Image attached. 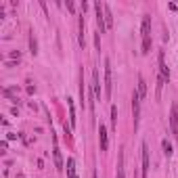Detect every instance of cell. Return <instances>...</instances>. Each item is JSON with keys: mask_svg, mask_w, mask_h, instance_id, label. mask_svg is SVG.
I'll list each match as a JSON object with an SVG mask.
<instances>
[{"mask_svg": "<svg viewBox=\"0 0 178 178\" xmlns=\"http://www.w3.org/2000/svg\"><path fill=\"white\" fill-rule=\"evenodd\" d=\"M84 29H86V21H84V13L80 15V46H84Z\"/></svg>", "mask_w": 178, "mask_h": 178, "instance_id": "5bb4252c", "label": "cell"}, {"mask_svg": "<svg viewBox=\"0 0 178 178\" xmlns=\"http://www.w3.org/2000/svg\"><path fill=\"white\" fill-rule=\"evenodd\" d=\"M161 147H164V153L168 155V157L174 153V151H172V145H170V140H168V138H164V140H161Z\"/></svg>", "mask_w": 178, "mask_h": 178, "instance_id": "2e32d148", "label": "cell"}, {"mask_svg": "<svg viewBox=\"0 0 178 178\" xmlns=\"http://www.w3.org/2000/svg\"><path fill=\"white\" fill-rule=\"evenodd\" d=\"M140 34H143V55L151 53V17L145 15L140 23Z\"/></svg>", "mask_w": 178, "mask_h": 178, "instance_id": "6da1fadb", "label": "cell"}, {"mask_svg": "<svg viewBox=\"0 0 178 178\" xmlns=\"http://www.w3.org/2000/svg\"><path fill=\"white\" fill-rule=\"evenodd\" d=\"M99 34H101V32H96V34H94V46L96 48H101V36H99Z\"/></svg>", "mask_w": 178, "mask_h": 178, "instance_id": "d6986e66", "label": "cell"}, {"mask_svg": "<svg viewBox=\"0 0 178 178\" xmlns=\"http://www.w3.org/2000/svg\"><path fill=\"white\" fill-rule=\"evenodd\" d=\"M67 107H69V122H71V128H74V126H75V109H74L71 99H67Z\"/></svg>", "mask_w": 178, "mask_h": 178, "instance_id": "9a60e30c", "label": "cell"}, {"mask_svg": "<svg viewBox=\"0 0 178 178\" xmlns=\"http://www.w3.org/2000/svg\"><path fill=\"white\" fill-rule=\"evenodd\" d=\"M103 13H105V25H107V29L113 25V17H111V11L107 4H103Z\"/></svg>", "mask_w": 178, "mask_h": 178, "instance_id": "7c38bea8", "label": "cell"}, {"mask_svg": "<svg viewBox=\"0 0 178 178\" xmlns=\"http://www.w3.org/2000/svg\"><path fill=\"white\" fill-rule=\"evenodd\" d=\"M170 128H172V134H174V138L178 140V103L172 105V113H170Z\"/></svg>", "mask_w": 178, "mask_h": 178, "instance_id": "3957f363", "label": "cell"}, {"mask_svg": "<svg viewBox=\"0 0 178 178\" xmlns=\"http://www.w3.org/2000/svg\"><path fill=\"white\" fill-rule=\"evenodd\" d=\"M11 57H13V59H17V61H19V57H21V53H19V50H15V53H11Z\"/></svg>", "mask_w": 178, "mask_h": 178, "instance_id": "44dd1931", "label": "cell"}, {"mask_svg": "<svg viewBox=\"0 0 178 178\" xmlns=\"http://www.w3.org/2000/svg\"><path fill=\"white\" fill-rule=\"evenodd\" d=\"M111 90H113V82H111V61L105 59V99H111Z\"/></svg>", "mask_w": 178, "mask_h": 178, "instance_id": "7a4b0ae2", "label": "cell"}, {"mask_svg": "<svg viewBox=\"0 0 178 178\" xmlns=\"http://www.w3.org/2000/svg\"><path fill=\"white\" fill-rule=\"evenodd\" d=\"M53 157H55V168L61 172V170H63V159H61V151L57 149V147L53 149Z\"/></svg>", "mask_w": 178, "mask_h": 178, "instance_id": "30bf717a", "label": "cell"}, {"mask_svg": "<svg viewBox=\"0 0 178 178\" xmlns=\"http://www.w3.org/2000/svg\"><path fill=\"white\" fill-rule=\"evenodd\" d=\"M92 94L101 101V82H99V69H92Z\"/></svg>", "mask_w": 178, "mask_h": 178, "instance_id": "8992f818", "label": "cell"}, {"mask_svg": "<svg viewBox=\"0 0 178 178\" xmlns=\"http://www.w3.org/2000/svg\"><path fill=\"white\" fill-rule=\"evenodd\" d=\"M67 176L69 178H78L75 176V159H71V157L67 159Z\"/></svg>", "mask_w": 178, "mask_h": 178, "instance_id": "4fadbf2b", "label": "cell"}, {"mask_svg": "<svg viewBox=\"0 0 178 178\" xmlns=\"http://www.w3.org/2000/svg\"><path fill=\"white\" fill-rule=\"evenodd\" d=\"M67 11H71V13L75 11V7H74V2H71V0H67Z\"/></svg>", "mask_w": 178, "mask_h": 178, "instance_id": "ffe728a7", "label": "cell"}, {"mask_svg": "<svg viewBox=\"0 0 178 178\" xmlns=\"http://www.w3.org/2000/svg\"><path fill=\"white\" fill-rule=\"evenodd\" d=\"M115 178H126V172H124V151H120V157H117V174Z\"/></svg>", "mask_w": 178, "mask_h": 178, "instance_id": "9c48e42d", "label": "cell"}, {"mask_svg": "<svg viewBox=\"0 0 178 178\" xmlns=\"http://www.w3.org/2000/svg\"><path fill=\"white\" fill-rule=\"evenodd\" d=\"M140 96H138V92L134 90L132 92V113H134V130L138 128V115H140Z\"/></svg>", "mask_w": 178, "mask_h": 178, "instance_id": "277c9868", "label": "cell"}, {"mask_svg": "<svg viewBox=\"0 0 178 178\" xmlns=\"http://www.w3.org/2000/svg\"><path fill=\"white\" fill-rule=\"evenodd\" d=\"M140 151H143V178H147V174H149V149H147L145 143L140 147Z\"/></svg>", "mask_w": 178, "mask_h": 178, "instance_id": "ba28073f", "label": "cell"}, {"mask_svg": "<svg viewBox=\"0 0 178 178\" xmlns=\"http://www.w3.org/2000/svg\"><path fill=\"white\" fill-rule=\"evenodd\" d=\"M107 128H105L103 124L99 126V143H101V151H107V147H109V140H107Z\"/></svg>", "mask_w": 178, "mask_h": 178, "instance_id": "52a82bcc", "label": "cell"}, {"mask_svg": "<svg viewBox=\"0 0 178 178\" xmlns=\"http://www.w3.org/2000/svg\"><path fill=\"white\" fill-rule=\"evenodd\" d=\"M115 122H117V107L113 105L111 107V124H113V128H115Z\"/></svg>", "mask_w": 178, "mask_h": 178, "instance_id": "e0dca14e", "label": "cell"}, {"mask_svg": "<svg viewBox=\"0 0 178 178\" xmlns=\"http://www.w3.org/2000/svg\"><path fill=\"white\" fill-rule=\"evenodd\" d=\"M94 13H96V25H99V29H101V34L105 32V13H103V4L101 2H94Z\"/></svg>", "mask_w": 178, "mask_h": 178, "instance_id": "5b68a950", "label": "cell"}, {"mask_svg": "<svg viewBox=\"0 0 178 178\" xmlns=\"http://www.w3.org/2000/svg\"><path fill=\"white\" fill-rule=\"evenodd\" d=\"M138 96H140V99H145V96H147V84H145V78L143 75H138Z\"/></svg>", "mask_w": 178, "mask_h": 178, "instance_id": "8fae6325", "label": "cell"}, {"mask_svg": "<svg viewBox=\"0 0 178 178\" xmlns=\"http://www.w3.org/2000/svg\"><path fill=\"white\" fill-rule=\"evenodd\" d=\"M29 48H32V55H36V53H38V44H36L34 36H32V38H29Z\"/></svg>", "mask_w": 178, "mask_h": 178, "instance_id": "ac0fdd59", "label": "cell"}]
</instances>
